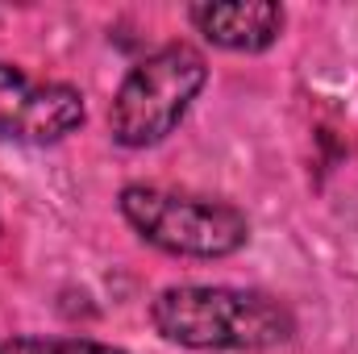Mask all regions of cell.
Returning a JSON list of instances; mask_svg holds the SVG:
<instances>
[{
  "label": "cell",
  "mask_w": 358,
  "mask_h": 354,
  "mask_svg": "<svg viewBox=\"0 0 358 354\" xmlns=\"http://www.w3.org/2000/svg\"><path fill=\"white\" fill-rule=\"evenodd\" d=\"M155 330L187 351H271L292 338V313L250 288L221 283H179L155 296Z\"/></svg>",
  "instance_id": "6da1fadb"
},
{
  "label": "cell",
  "mask_w": 358,
  "mask_h": 354,
  "mask_svg": "<svg viewBox=\"0 0 358 354\" xmlns=\"http://www.w3.org/2000/svg\"><path fill=\"white\" fill-rule=\"evenodd\" d=\"M121 213L150 246L187 259H225L250 238V221L242 208L225 200L167 192L155 183H129L121 192Z\"/></svg>",
  "instance_id": "7a4b0ae2"
},
{
  "label": "cell",
  "mask_w": 358,
  "mask_h": 354,
  "mask_svg": "<svg viewBox=\"0 0 358 354\" xmlns=\"http://www.w3.org/2000/svg\"><path fill=\"white\" fill-rule=\"evenodd\" d=\"M204 80H208V67L196 46L171 42V46L155 50L125 76V84L113 96V113H108L113 138L134 150L163 142L187 117Z\"/></svg>",
  "instance_id": "3957f363"
},
{
  "label": "cell",
  "mask_w": 358,
  "mask_h": 354,
  "mask_svg": "<svg viewBox=\"0 0 358 354\" xmlns=\"http://www.w3.org/2000/svg\"><path fill=\"white\" fill-rule=\"evenodd\" d=\"M84 125V96L71 84H34L0 63V138L50 146Z\"/></svg>",
  "instance_id": "277c9868"
},
{
  "label": "cell",
  "mask_w": 358,
  "mask_h": 354,
  "mask_svg": "<svg viewBox=\"0 0 358 354\" xmlns=\"http://www.w3.org/2000/svg\"><path fill=\"white\" fill-rule=\"evenodd\" d=\"M192 25L225 46V50H267L283 29V8L271 0H246V4H192Z\"/></svg>",
  "instance_id": "5b68a950"
},
{
  "label": "cell",
  "mask_w": 358,
  "mask_h": 354,
  "mask_svg": "<svg viewBox=\"0 0 358 354\" xmlns=\"http://www.w3.org/2000/svg\"><path fill=\"white\" fill-rule=\"evenodd\" d=\"M42 354H125V351H117V346H100V342H50V338H46Z\"/></svg>",
  "instance_id": "8992f818"
},
{
  "label": "cell",
  "mask_w": 358,
  "mask_h": 354,
  "mask_svg": "<svg viewBox=\"0 0 358 354\" xmlns=\"http://www.w3.org/2000/svg\"><path fill=\"white\" fill-rule=\"evenodd\" d=\"M46 338H8L0 342V354H42Z\"/></svg>",
  "instance_id": "52a82bcc"
}]
</instances>
